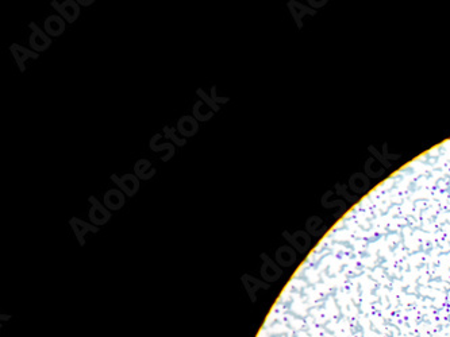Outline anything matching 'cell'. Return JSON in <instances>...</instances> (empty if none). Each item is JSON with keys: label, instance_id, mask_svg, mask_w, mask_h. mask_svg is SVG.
I'll return each mask as SVG.
<instances>
[{"label": "cell", "instance_id": "cell-1", "mask_svg": "<svg viewBox=\"0 0 450 337\" xmlns=\"http://www.w3.org/2000/svg\"><path fill=\"white\" fill-rule=\"evenodd\" d=\"M89 201L92 202V208H91V211H89V217H91V220L94 221L96 225L106 224L108 219H110V212L106 211L103 206L99 204V201L95 198V197H91Z\"/></svg>", "mask_w": 450, "mask_h": 337}, {"label": "cell", "instance_id": "cell-2", "mask_svg": "<svg viewBox=\"0 0 450 337\" xmlns=\"http://www.w3.org/2000/svg\"><path fill=\"white\" fill-rule=\"evenodd\" d=\"M30 28L33 30V34L30 37V45L37 52H43L45 49L50 46V39L45 35V34L39 30L34 23L30 24Z\"/></svg>", "mask_w": 450, "mask_h": 337}, {"label": "cell", "instance_id": "cell-3", "mask_svg": "<svg viewBox=\"0 0 450 337\" xmlns=\"http://www.w3.org/2000/svg\"><path fill=\"white\" fill-rule=\"evenodd\" d=\"M53 5H54V7L57 8V11H60V12H61V14L65 16L66 20H68V22H71V23L72 22H75L76 18L79 16L80 9L75 1L68 0V1H65V3H62L61 5H58L57 1H53Z\"/></svg>", "mask_w": 450, "mask_h": 337}, {"label": "cell", "instance_id": "cell-4", "mask_svg": "<svg viewBox=\"0 0 450 337\" xmlns=\"http://www.w3.org/2000/svg\"><path fill=\"white\" fill-rule=\"evenodd\" d=\"M111 179L115 181L119 186L122 187L123 190L126 192L127 196H133V194L138 190V181L134 178V175L127 174V175H125V177L122 178H118L117 175H113Z\"/></svg>", "mask_w": 450, "mask_h": 337}, {"label": "cell", "instance_id": "cell-5", "mask_svg": "<svg viewBox=\"0 0 450 337\" xmlns=\"http://www.w3.org/2000/svg\"><path fill=\"white\" fill-rule=\"evenodd\" d=\"M264 259V266H263V276L267 279V281H276L279 276L282 275V270L275 264V263L267 256V255H263Z\"/></svg>", "mask_w": 450, "mask_h": 337}, {"label": "cell", "instance_id": "cell-6", "mask_svg": "<svg viewBox=\"0 0 450 337\" xmlns=\"http://www.w3.org/2000/svg\"><path fill=\"white\" fill-rule=\"evenodd\" d=\"M45 30L50 35H61L65 30V24L60 16H49L45 22Z\"/></svg>", "mask_w": 450, "mask_h": 337}, {"label": "cell", "instance_id": "cell-7", "mask_svg": "<svg viewBox=\"0 0 450 337\" xmlns=\"http://www.w3.org/2000/svg\"><path fill=\"white\" fill-rule=\"evenodd\" d=\"M104 204L110 209H121L123 204H125V197H123L122 193L118 192V190H110L104 196Z\"/></svg>", "mask_w": 450, "mask_h": 337}, {"label": "cell", "instance_id": "cell-8", "mask_svg": "<svg viewBox=\"0 0 450 337\" xmlns=\"http://www.w3.org/2000/svg\"><path fill=\"white\" fill-rule=\"evenodd\" d=\"M284 236H286L287 239L290 240V242L294 244V247H295V249L299 250L300 253H304L305 250L309 247V239H308V236H307L304 232H296V234L294 235L292 238L286 232Z\"/></svg>", "mask_w": 450, "mask_h": 337}, {"label": "cell", "instance_id": "cell-9", "mask_svg": "<svg viewBox=\"0 0 450 337\" xmlns=\"http://www.w3.org/2000/svg\"><path fill=\"white\" fill-rule=\"evenodd\" d=\"M11 50L14 53V57L16 58V61H18V65L20 66V71H24V61H26V58H37L38 54L33 52H28L26 49H23L22 46H19V45H12L11 46Z\"/></svg>", "mask_w": 450, "mask_h": 337}, {"label": "cell", "instance_id": "cell-10", "mask_svg": "<svg viewBox=\"0 0 450 337\" xmlns=\"http://www.w3.org/2000/svg\"><path fill=\"white\" fill-rule=\"evenodd\" d=\"M178 131L185 136L195 135L197 131V123L193 120L192 117L184 116L183 119L178 122Z\"/></svg>", "mask_w": 450, "mask_h": 337}, {"label": "cell", "instance_id": "cell-11", "mask_svg": "<svg viewBox=\"0 0 450 337\" xmlns=\"http://www.w3.org/2000/svg\"><path fill=\"white\" fill-rule=\"evenodd\" d=\"M276 259L282 266H291L292 263L295 262L296 255L294 253V250L290 249V247H282L277 251Z\"/></svg>", "mask_w": 450, "mask_h": 337}, {"label": "cell", "instance_id": "cell-12", "mask_svg": "<svg viewBox=\"0 0 450 337\" xmlns=\"http://www.w3.org/2000/svg\"><path fill=\"white\" fill-rule=\"evenodd\" d=\"M164 130H165V135L168 136V138H170V139H173L174 143H177V145H180V146L185 145V141H180V139H177V136L174 135L173 128H168V127H165Z\"/></svg>", "mask_w": 450, "mask_h": 337}, {"label": "cell", "instance_id": "cell-13", "mask_svg": "<svg viewBox=\"0 0 450 337\" xmlns=\"http://www.w3.org/2000/svg\"><path fill=\"white\" fill-rule=\"evenodd\" d=\"M197 93L200 94V96H202V97L204 98V100H206L207 103H208V105H211V107L214 108V111H218V109H219V107H218V105H216V104H214V101H212L211 98L207 97V94L204 93V92H203V90H200V89H199V90H197Z\"/></svg>", "mask_w": 450, "mask_h": 337}]
</instances>
